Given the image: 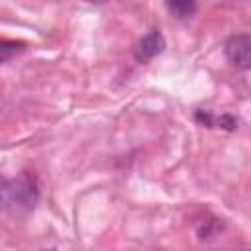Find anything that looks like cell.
<instances>
[{"instance_id": "1", "label": "cell", "mask_w": 251, "mask_h": 251, "mask_svg": "<svg viewBox=\"0 0 251 251\" xmlns=\"http://www.w3.org/2000/svg\"><path fill=\"white\" fill-rule=\"evenodd\" d=\"M39 200L37 182L31 175L8 178L0 175V212L10 218H25L33 212Z\"/></svg>"}, {"instance_id": "2", "label": "cell", "mask_w": 251, "mask_h": 251, "mask_svg": "<svg viewBox=\"0 0 251 251\" xmlns=\"http://www.w3.org/2000/svg\"><path fill=\"white\" fill-rule=\"evenodd\" d=\"M226 57L233 67L247 71L251 65V39H249V35L247 33L231 35L226 41Z\"/></svg>"}, {"instance_id": "3", "label": "cell", "mask_w": 251, "mask_h": 251, "mask_svg": "<svg viewBox=\"0 0 251 251\" xmlns=\"http://www.w3.org/2000/svg\"><path fill=\"white\" fill-rule=\"evenodd\" d=\"M163 49H165V37L159 29H153L145 37H141V41L135 45V59L141 63H147L153 57H157Z\"/></svg>"}, {"instance_id": "4", "label": "cell", "mask_w": 251, "mask_h": 251, "mask_svg": "<svg viewBox=\"0 0 251 251\" xmlns=\"http://www.w3.org/2000/svg\"><path fill=\"white\" fill-rule=\"evenodd\" d=\"M167 10L178 18V20H186L196 12V0H165Z\"/></svg>"}, {"instance_id": "5", "label": "cell", "mask_w": 251, "mask_h": 251, "mask_svg": "<svg viewBox=\"0 0 251 251\" xmlns=\"http://www.w3.org/2000/svg\"><path fill=\"white\" fill-rule=\"evenodd\" d=\"M20 49H22V43L8 41V39H0V67H2L6 61H10Z\"/></svg>"}, {"instance_id": "6", "label": "cell", "mask_w": 251, "mask_h": 251, "mask_svg": "<svg viewBox=\"0 0 251 251\" xmlns=\"http://www.w3.org/2000/svg\"><path fill=\"white\" fill-rule=\"evenodd\" d=\"M196 231H198V237H200V239H210V237H214V235L220 233V224H218V220L210 218V220H204V222L198 226Z\"/></svg>"}, {"instance_id": "7", "label": "cell", "mask_w": 251, "mask_h": 251, "mask_svg": "<svg viewBox=\"0 0 251 251\" xmlns=\"http://www.w3.org/2000/svg\"><path fill=\"white\" fill-rule=\"evenodd\" d=\"M218 124H220V127H224V129H235L237 127V118H233V116H229V114H224V116H220L218 118Z\"/></svg>"}, {"instance_id": "8", "label": "cell", "mask_w": 251, "mask_h": 251, "mask_svg": "<svg viewBox=\"0 0 251 251\" xmlns=\"http://www.w3.org/2000/svg\"><path fill=\"white\" fill-rule=\"evenodd\" d=\"M196 120H198L200 124H204V126H212V124H214L210 112H204V110H198V112H196Z\"/></svg>"}, {"instance_id": "9", "label": "cell", "mask_w": 251, "mask_h": 251, "mask_svg": "<svg viewBox=\"0 0 251 251\" xmlns=\"http://www.w3.org/2000/svg\"><path fill=\"white\" fill-rule=\"evenodd\" d=\"M84 2H92V4H102L104 0H84Z\"/></svg>"}]
</instances>
